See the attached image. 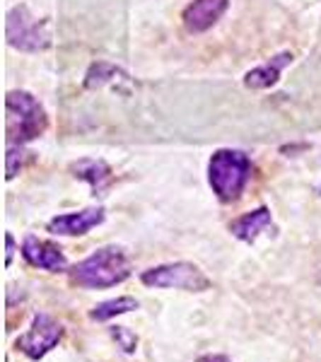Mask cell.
<instances>
[{"mask_svg": "<svg viewBox=\"0 0 321 362\" xmlns=\"http://www.w3.org/2000/svg\"><path fill=\"white\" fill-rule=\"evenodd\" d=\"M133 273L131 259L121 247H102L68 271L70 283L85 290H109L126 283Z\"/></svg>", "mask_w": 321, "mask_h": 362, "instance_id": "6da1fadb", "label": "cell"}, {"mask_svg": "<svg viewBox=\"0 0 321 362\" xmlns=\"http://www.w3.org/2000/svg\"><path fill=\"white\" fill-rule=\"evenodd\" d=\"M252 177V162L242 150H215L208 162V184L223 203L237 201Z\"/></svg>", "mask_w": 321, "mask_h": 362, "instance_id": "7a4b0ae2", "label": "cell"}, {"mask_svg": "<svg viewBox=\"0 0 321 362\" xmlns=\"http://www.w3.org/2000/svg\"><path fill=\"white\" fill-rule=\"evenodd\" d=\"M8 112V145H27L44 136L49 128V116L44 107L25 90H13L5 97Z\"/></svg>", "mask_w": 321, "mask_h": 362, "instance_id": "3957f363", "label": "cell"}, {"mask_svg": "<svg viewBox=\"0 0 321 362\" xmlns=\"http://www.w3.org/2000/svg\"><path fill=\"white\" fill-rule=\"evenodd\" d=\"M140 283L155 290H184V293H206L210 290V278L196 264L177 261V264H162L140 273Z\"/></svg>", "mask_w": 321, "mask_h": 362, "instance_id": "277c9868", "label": "cell"}, {"mask_svg": "<svg viewBox=\"0 0 321 362\" xmlns=\"http://www.w3.org/2000/svg\"><path fill=\"white\" fill-rule=\"evenodd\" d=\"M5 37H8V44L13 46V49L27 51V54L46 51L51 46L49 22L37 20V17L29 13L27 5H15L8 13Z\"/></svg>", "mask_w": 321, "mask_h": 362, "instance_id": "5b68a950", "label": "cell"}, {"mask_svg": "<svg viewBox=\"0 0 321 362\" xmlns=\"http://www.w3.org/2000/svg\"><path fill=\"white\" fill-rule=\"evenodd\" d=\"M63 334L66 329L61 321H56L51 314L39 312L32 317L29 329L15 341V348L29 360H42L63 341Z\"/></svg>", "mask_w": 321, "mask_h": 362, "instance_id": "8992f818", "label": "cell"}, {"mask_svg": "<svg viewBox=\"0 0 321 362\" xmlns=\"http://www.w3.org/2000/svg\"><path fill=\"white\" fill-rule=\"evenodd\" d=\"M22 259L29 266L42 268V271L49 273H63L68 268L66 254H63L58 244L49 242V239H39L34 235H27L22 239Z\"/></svg>", "mask_w": 321, "mask_h": 362, "instance_id": "52a82bcc", "label": "cell"}, {"mask_svg": "<svg viewBox=\"0 0 321 362\" xmlns=\"http://www.w3.org/2000/svg\"><path fill=\"white\" fill-rule=\"evenodd\" d=\"M104 218H107L104 208H85L78 210V213L56 215L54 220H49L46 230L58 237H83L90 230H95L97 225H102Z\"/></svg>", "mask_w": 321, "mask_h": 362, "instance_id": "ba28073f", "label": "cell"}, {"mask_svg": "<svg viewBox=\"0 0 321 362\" xmlns=\"http://www.w3.org/2000/svg\"><path fill=\"white\" fill-rule=\"evenodd\" d=\"M227 5H230V0H194L182 15L186 32L191 34L208 32L225 15Z\"/></svg>", "mask_w": 321, "mask_h": 362, "instance_id": "9c48e42d", "label": "cell"}, {"mask_svg": "<svg viewBox=\"0 0 321 362\" xmlns=\"http://www.w3.org/2000/svg\"><path fill=\"white\" fill-rule=\"evenodd\" d=\"M70 172H73L78 179L87 181L95 196H104V191H107L114 181L112 167H109L104 160H90V157H87V160H78L70 165Z\"/></svg>", "mask_w": 321, "mask_h": 362, "instance_id": "30bf717a", "label": "cell"}, {"mask_svg": "<svg viewBox=\"0 0 321 362\" xmlns=\"http://www.w3.org/2000/svg\"><path fill=\"white\" fill-rule=\"evenodd\" d=\"M273 218H271V210L268 208H256L252 213H244L242 218L232 220L230 223V232L235 235L239 242H247L252 244L259 239L261 232H266L271 227Z\"/></svg>", "mask_w": 321, "mask_h": 362, "instance_id": "8fae6325", "label": "cell"}, {"mask_svg": "<svg viewBox=\"0 0 321 362\" xmlns=\"http://www.w3.org/2000/svg\"><path fill=\"white\" fill-rule=\"evenodd\" d=\"M293 63V54H278L276 58H271V61H266L264 66L249 70L247 75H244V87H249V90H268V87H273L278 83L280 73H283L285 66H290Z\"/></svg>", "mask_w": 321, "mask_h": 362, "instance_id": "7c38bea8", "label": "cell"}, {"mask_svg": "<svg viewBox=\"0 0 321 362\" xmlns=\"http://www.w3.org/2000/svg\"><path fill=\"white\" fill-rule=\"evenodd\" d=\"M119 83L131 85V78H128V75L121 68L112 66V63H104V61L95 63V66L87 70V78H85V87H87V90H97V87H104V85L116 87Z\"/></svg>", "mask_w": 321, "mask_h": 362, "instance_id": "4fadbf2b", "label": "cell"}, {"mask_svg": "<svg viewBox=\"0 0 321 362\" xmlns=\"http://www.w3.org/2000/svg\"><path fill=\"white\" fill-rule=\"evenodd\" d=\"M138 309V300L136 297H116V300H107L99 302L90 309V319L92 321H112L116 317H124V314H131Z\"/></svg>", "mask_w": 321, "mask_h": 362, "instance_id": "5bb4252c", "label": "cell"}, {"mask_svg": "<svg viewBox=\"0 0 321 362\" xmlns=\"http://www.w3.org/2000/svg\"><path fill=\"white\" fill-rule=\"evenodd\" d=\"M29 160H32V153H27L25 145H8V157H5V172H8L5 177H8V181H13Z\"/></svg>", "mask_w": 321, "mask_h": 362, "instance_id": "9a60e30c", "label": "cell"}, {"mask_svg": "<svg viewBox=\"0 0 321 362\" xmlns=\"http://www.w3.org/2000/svg\"><path fill=\"white\" fill-rule=\"evenodd\" d=\"M109 334H112V338L119 343V348L124 350V353H136L138 336L133 334L131 329H126V326H112V329H109Z\"/></svg>", "mask_w": 321, "mask_h": 362, "instance_id": "2e32d148", "label": "cell"}, {"mask_svg": "<svg viewBox=\"0 0 321 362\" xmlns=\"http://www.w3.org/2000/svg\"><path fill=\"white\" fill-rule=\"evenodd\" d=\"M13 259H15V237L10 235H5V266H13Z\"/></svg>", "mask_w": 321, "mask_h": 362, "instance_id": "e0dca14e", "label": "cell"}, {"mask_svg": "<svg viewBox=\"0 0 321 362\" xmlns=\"http://www.w3.org/2000/svg\"><path fill=\"white\" fill-rule=\"evenodd\" d=\"M194 362H232V360L223 353H210V355H201V358Z\"/></svg>", "mask_w": 321, "mask_h": 362, "instance_id": "ac0fdd59", "label": "cell"}]
</instances>
